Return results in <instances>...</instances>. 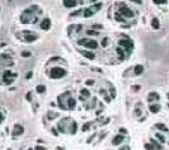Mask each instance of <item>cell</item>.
I'll list each match as a JSON object with an SVG mask.
<instances>
[{
  "mask_svg": "<svg viewBox=\"0 0 169 150\" xmlns=\"http://www.w3.org/2000/svg\"><path fill=\"white\" fill-rule=\"evenodd\" d=\"M40 14V9L37 5H32L28 9H25L20 15V21L23 24H29V23H35L38 20V15Z\"/></svg>",
  "mask_w": 169,
  "mask_h": 150,
  "instance_id": "1",
  "label": "cell"
},
{
  "mask_svg": "<svg viewBox=\"0 0 169 150\" xmlns=\"http://www.w3.org/2000/svg\"><path fill=\"white\" fill-rule=\"evenodd\" d=\"M17 37L19 39H22L23 42H28V43H32L38 39V34L34 33V32H30V30H22L17 33Z\"/></svg>",
  "mask_w": 169,
  "mask_h": 150,
  "instance_id": "2",
  "label": "cell"
},
{
  "mask_svg": "<svg viewBox=\"0 0 169 150\" xmlns=\"http://www.w3.org/2000/svg\"><path fill=\"white\" fill-rule=\"evenodd\" d=\"M66 74H67V71H66V69H63L62 67H53L49 71V76H51V78H53V79L63 78Z\"/></svg>",
  "mask_w": 169,
  "mask_h": 150,
  "instance_id": "3",
  "label": "cell"
},
{
  "mask_svg": "<svg viewBox=\"0 0 169 150\" xmlns=\"http://www.w3.org/2000/svg\"><path fill=\"white\" fill-rule=\"evenodd\" d=\"M78 44L82 47H86L87 49H97L98 48V43L93 39H88V38H83L78 40Z\"/></svg>",
  "mask_w": 169,
  "mask_h": 150,
  "instance_id": "4",
  "label": "cell"
},
{
  "mask_svg": "<svg viewBox=\"0 0 169 150\" xmlns=\"http://www.w3.org/2000/svg\"><path fill=\"white\" fill-rule=\"evenodd\" d=\"M101 7H102V4H101V3H98V4H95V5H92V7H88L87 9L82 10V13H83V17H84V18H90V17H92V15H93L95 13H97L98 10L101 9Z\"/></svg>",
  "mask_w": 169,
  "mask_h": 150,
  "instance_id": "5",
  "label": "cell"
},
{
  "mask_svg": "<svg viewBox=\"0 0 169 150\" xmlns=\"http://www.w3.org/2000/svg\"><path fill=\"white\" fill-rule=\"evenodd\" d=\"M119 13L123 15V17L129 18V19L134 17V12H133V10H131L129 7H126L124 3H120V4H119Z\"/></svg>",
  "mask_w": 169,
  "mask_h": 150,
  "instance_id": "6",
  "label": "cell"
},
{
  "mask_svg": "<svg viewBox=\"0 0 169 150\" xmlns=\"http://www.w3.org/2000/svg\"><path fill=\"white\" fill-rule=\"evenodd\" d=\"M15 78H17V74L13 73L12 71H9V69L3 73V82L5 85H12L15 81Z\"/></svg>",
  "mask_w": 169,
  "mask_h": 150,
  "instance_id": "7",
  "label": "cell"
},
{
  "mask_svg": "<svg viewBox=\"0 0 169 150\" xmlns=\"http://www.w3.org/2000/svg\"><path fill=\"white\" fill-rule=\"evenodd\" d=\"M119 46H120L121 49H124L125 52H131V51H133V47H134L133 42L129 40V39H120L119 40Z\"/></svg>",
  "mask_w": 169,
  "mask_h": 150,
  "instance_id": "8",
  "label": "cell"
},
{
  "mask_svg": "<svg viewBox=\"0 0 169 150\" xmlns=\"http://www.w3.org/2000/svg\"><path fill=\"white\" fill-rule=\"evenodd\" d=\"M70 97H71L70 92H65V93H62L60 97H58V105H60L61 109L66 110V104H67V101H68V99H70Z\"/></svg>",
  "mask_w": 169,
  "mask_h": 150,
  "instance_id": "9",
  "label": "cell"
},
{
  "mask_svg": "<svg viewBox=\"0 0 169 150\" xmlns=\"http://www.w3.org/2000/svg\"><path fill=\"white\" fill-rule=\"evenodd\" d=\"M13 64V60L9 56H1L0 57V66L7 67V66H12Z\"/></svg>",
  "mask_w": 169,
  "mask_h": 150,
  "instance_id": "10",
  "label": "cell"
},
{
  "mask_svg": "<svg viewBox=\"0 0 169 150\" xmlns=\"http://www.w3.org/2000/svg\"><path fill=\"white\" fill-rule=\"evenodd\" d=\"M78 4H81V0H63V5L66 8H75Z\"/></svg>",
  "mask_w": 169,
  "mask_h": 150,
  "instance_id": "11",
  "label": "cell"
},
{
  "mask_svg": "<svg viewBox=\"0 0 169 150\" xmlns=\"http://www.w3.org/2000/svg\"><path fill=\"white\" fill-rule=\"evenodd\" d=\"M23 132H24V127H23L22 125H15V126H14V130H13V136H14V138L22 135Z\"/></svg>",
  "mask_w": 169,
  "mask_h": 150,
  "instance_id": "12",
  "label": "cell"
},
{
  "mask_svg": "<svg viewBox=\"0 0 169 150\" xmlns=\"http://www.w3.org/2000/svg\"><path fill=\"white\" fill-rule=\"evenodd\" d=\"M40 28L43 30H48L51 28V20L48 18H44L43 20H42V23H40Z\"/></svg>",
  "mask_w": 169,
  "mask_h": 150,
  "instance_id": "13",
  "label": "cell"
},
{
  "mask_svg": "<svg viewBox=\"0 0 169 150\" xmlns=\"http://www.w3.org/2000/svg\"><path fill=\"white\" fill-rule=\"evenodd\" d=\"M159 95L157 92H150L148 95V102H153V101H159Z\"/></svg>",
  "mask_w": 169,
  "mask_h": 150,
  "instance_id": "14",
  "label": "cell"
},
{
  "mask_svg": "<svg viewBox=\"0 0 169 150\" xmlns=\"http://www.w3.org/2000/svg\"><path fill=\"white\" fill-rule=\"evenodd\" d=\"M149 110L153 112V114H157V112H159L160 111V105H158V104H153L149 106Z\"/></svg>",
  "mask_w": 169,
  "mask_h": 150,
  "instance_id": "15",
  "label": "cell"
},
{
  "mask_svg": "<svg viewBox=\"0 0 169 150\" xmlns=\"http://www.w3.org/2000/svg\"><path fill=\"white\" fill-rule=\"evenodd\" d=\"M123 140H124V136H123V135H116V136L112 139V144H114V145H118V144L123 143Z\"/></svg>",
  "mask_w": 169,
  "mask_h": 150,
  "instance_id": "16",
  "label": "cell"
},
{
  "mask_svg": "<svg viewBox=\"0 0 169 150\" xmlns=\"http://www.w3.org/2000/svg\"><path fill=\"white\" fill-rule=\"evenodd\" d=\"M151 26H153L154 29H159V28H160L159 19H158V18H153V19H151Z\"/></svg>",
  "mask_w": 169,
  "mask_h": 150,
  "instance_id": "17",
  "label": "cell"
},
{
  "mask_svg": "<svg viewBox=\"0 0 169 150\" xmlns=\"http://www.w3.org/2000/svg\"><path fill=\"white\" fill-rule=\"evenodd\" d=\"M80 53H81V54H83L84 57L90 58V60H93V58H95V54H93V53H91V52H87V51H80Z\"/></svg>",
  "mask_w": 169,
  "mask_h": 150,
  "instance_id": "18",
  "label": "cell"
},
{
  "mask_svg": "<svg viewBox=\"0 0 169 150\" xmlns=\"http://www.w3.org/2000/svg\"><path fill=\"white\" fill-rule=\"evenodd\" d=\"M86 97H90V92H88V90L83 88V90L81 91V100L84 101V99H86Z\"/></svg>",
  "mask_w": 169,
  "mask_h": 150,
  "instance_id": "19",
  "label": "cell"
},
{
  "mask_svg": "<svg viewBox=\"0 0 169 150\" xmlns=\"http://www.w3.org/2000/svg\"><path fill=\"white\" fill-rule=\"evenodd\" d=\"M37 92H38V93H44L46 92V86L38 85V86H37Z\"/></svg>",
  "mask_w": 169,
  "mask_h": 150,
  "instance_id": "20",
  "label": "cell"
},
{
  "mask_svg": "<svg viewBox=\"0 0 169 150\" xmlns=\"http://www.w3.org/2000/svg\"><path fill=\"white\" fill-rule=\"evenodd\" d=\"M155 127H158L159 130L164 131V132H167V131H168V127H167V125H164V124H157V125H155Z\"/></svg>",
  "mask_w": 169,
  "mask_h": 150,
  "instance_id": "21",
  "label": "cell"
},
{
  "mask_svg": "<svg viewBox=\"0 0 169 150\" xmlns=\"http://www.w3.org/2000/svg\"><path fill=\"white\" fill-rule=\"evenodd\" d=\"M121 17H123V15H121L120 13H116V14H115V19L118 20V21H121V23H123L125 19H124V18H121Z\"/></svg>",
  "mask_w": 169,
  "mask_h": 150,
  "instance_id": "22",
  "label": "cell"
},
{
  "mask_svg": "<svg viewBox=\"0 0 169 150\" xmlns=\"http://www.w3.org/2000/svg\"><path fill=\"white\" fill-rule=\"evenodd\" d=\"M143 73V66H136L135 67V74H141Z\"/></svg>",
  "mask_w": 169,
  "mask_h": 150,
  "instance_id": "23",
  "label": "cell"
},
{
  "mask_svg": "<svg viewBox=\"0 0 169 150\" xmlns=\"http://www.w3.org/2000/svg\"><path fill=\"white\" fill-rule=\"evenodd\" d=\"M157 138H158V140H160L162 143H165V136H164V135H160V134H157Z\"/></svg>",
  "mask_w": 169,
  "mask_h": 150,
  "instance_id": "24",
  "label": "cell"
},
{
  "mask_svg": "<svg viewBox=\"0 0 169 150\" xmlns=\"http://www.w3.org/2000/svg\"><path fill=\"white\" fill-rule=\"evenodd\" d=\"M153 3L157 4V5H160V4H167V0H153Z\"/></svg>",
  "mask_w": 169,
  "mask_h": 150,
  "instance_id": "25",
  "label": "cell"
},
{
  "mask_svg": "<svg viewBox=\"0 0 169 150\" xmlns=\"http://www.w3.org/2000/svg\"><path fill=\"white\" fill-rule=\"evenodd\" d=\"M118 53H119V56H120L121 58H124V52H123V49H121L120 47L118 48Z\"/></svg>",
  "mask_w": 169,
  "mask_h": 150,
  "instance_id": "26",
  "label": "cell"
},
{
  "mask_svg": "<svg viewBox=\"0 0 169 150\" xmlns=\"http://www.w3.org/2000/svg\"><path fill=\"white\" fill-rule=\"evenodd\" d=\"M81 13H82V10H77V12H75V13L71 14V17H76V15H80Z\"/></svg>",
  "mask_w": 169,
  "mask_h": 150,
  "instance_id": "27",
  "label": "cell"
},
{
  "mask_svg": "<svg viewBox=\"0 0 169 150\" xmlns=\"http://www.w3.org/2000/svg\"><path fill=\"white\" fill-rule=\"evenodd\" d=\"M22 56H23L24 58H28V57L30 56V53H29V52H22Z\"/></svg>",
  "mask_w": 169,
  "mask_h": 150,
  "instance_id": "28",
  "label": "cell"
},
{
  "mask_svg": "<svg viewBox=\"0 0 169 150\" xmlns=\"http://www.w3.org/2000/svg\"><path fill=\"white\" fill-rule=\"evenodd\" d=\"M47 116H49V117H48V119H51V120H52V119H54V117H53V116H57V115H56V114H53V112H49V114H48V115H47Z\"/></svg>",
  "mask_w": 169,
  "mask_h": 150,
  "instance_id": "29",
  "label": "cell"
},
{
  "mask_svg": "<svg viewBox=\"0 0 169 150\" xmlns=\"http://www.w3.org/2000/svg\"><path fill=\"white\" fill-rule=\"evenodd\" d=\"M145 149H155V146H153V145H149V144H146V145H145Z\"/></svg>",
  "mask_w": 169,
  "mask_h": 150,
  "instance_id": "30",
  "label": "cell"
},
{
  "mask_svg": "<svg viewBox=\"0 0 169 150\" xmlns=\"http://www.w3.org/2000/svg\"><path fill=\"white\" fill-rule=\"evenodd\" d=\"M88 127H90V124H86V125H84V126L82 127V130H83V131H86V130H87Z\"/></svg>",
  "mask_w": 169,
  "mask_h": 150,
  "instance_id": "31",
  "label": "cell"
},
{
  "mask_svg": "<svg viewBox=\"0 0 169 150\" xmlns=\"http://www.w3.org/2000/svg\"><path fill=\"white\" fill-rule=\"evenodd\" d=\"M93 28L95 29H102V25H100V24L98 25H93Z\"/></svg>",
  "mask_w": 169,
  "mask_h": 150,
  "instance_id": "32",
  "label": "cell"
},
{
  "mask_svg": "<svg viewBox=\"0 0 169 150\" xmlns=\"http://www.w3.org/2000/svg\"><path fill=\"white\" fill-rule=\"evenodd\" d=\"M3 121H4V116H3V114H1V112H0V124H1Z\"/></svg>",
  "mask_w": 169,
  "mask_h": 150,
  "instance_id": "33",
  "label": "cell"
},
{
  "mask_svg": "<svg viewBox=\"0 0 169 150\" xmlns=\"http://www.w3.org/2000/svg\"><path fill=\"white\" fill-rule=\"evenodd\" d=\"M120 149H123V150H129L130 148H129L128 145H125V146H123V148H120Z\"/></svg>",
  "mask_w": 169,
  "mask_h": 150,
  "instance_id": "34",
  "label": "cell"
},
{
  "mask_svg": "<svg viewBox=\"0 0 169 150\" xmlns=\"http://www.w3.org/2000/svg\"><path fill=\"white\" fill-rule=\"evenodd\" d=\"M131 1H134L136 4H141V0H131Z\"/></svg>",
  "mask_w": 169,
  "mask_h": 150,
  "instance_id": "35",
  "label": "cell"
},
{
  "mask_svg": "<svg viewBox=\"0 0 169 150\" xmlns=\"http://www.w3.org/2000/svg\"><path fill=\"white\" fill-rule=\"evenodd\" d=\"M106 43H107V38H105V39L102 40V44H104V46H106Z\"/></svg>",
  "mask_w": 169,
  "mask_h": 150,
  "instance_id": "36",
  "label": "cell"
},
{
  "mask_svg": "<svg viewBox=\"0 0 169 150\" xmlns=\"http://www.w3.org/2000/svg\"><path fill=\"white\" fill-rule=\"evenodd\" d=\"M35 149H37V150H43V149H46V148H43V146H37Z\"/></svg>",
  "mask_w": 169,
  "mask_h": 150,
  "instance_id": "37",
  "label": "cell"
},
{
  "mask_svg": "<svg viewBox=\"0 0 169 150\" xmlns=\"http://www.w3.org/2000/svg\"><path fill=\"white\" fill-rule=\"evenodd\" d=\"M88 34H98V33H97V32H91V30H90Z\"/></svg>",
  "mask_w": 169,
  "mask_h": 150,
  "instance_id": "38",
  "label": "cell"
},
{
  "mask_svg": "<svg viewBox=\"0 0 169 150\" xmlns=\"http://www.w3.org/2000/svg\"><path fill=\"white\" fill-rule=\"evenodd\" d=\"M30 76H32V72H29V73H27V78H30Z\"/></svg>",
  "mask_w": 169,
  "mask_h": 150,
  "instance_id": "39",
  "label": "cell"
},
{
  "mask_svg": "<svg viewBox=\"0 0 169 150\" xmlns=\"http://www.w3.org/2000/svg\"><path fill=\"white\" fill-rule=\"evenodd\" d=\"M30 96H32V93H28V95H27V99H28V100H30V99H32Z\"/></svg>",
  "mask_w": 169,
  "mask_h": 150,
  "instance_id": "40",
  "label": "cell"
}]
</instances>
